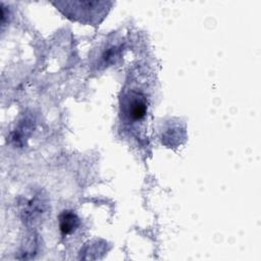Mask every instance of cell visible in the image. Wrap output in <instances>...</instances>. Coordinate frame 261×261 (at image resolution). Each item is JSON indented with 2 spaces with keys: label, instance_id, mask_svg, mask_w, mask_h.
<instances>
[{
  "label": "cell",
  "instance_id": "1",
  "mask_svg": "<svg viewBox=\"0 0 261 261\" xmlns=\"http://www.w3.org/2000/svg\"><path fill=\"white\" fill-rule=\"evenodd\" d=\"M124 112L132 121L142 120L147 112V102L145 98L138 93H132L130 97L125 101Z\"/></svg>",
  "mask_w": 261,
  "mask_h": 261
},
{
  "label": "cell",
  "instance_id": "2",
  "mask_svg": "<svg viewBox=\"0 0 261 261\" xmlns=\"http://www.w3.org/2000/svg\"><path fill=\"white\" fill-rule=\"evenodd\" d=\"M79 225V219L75 214L64 211L60 215V230L63 233H70L72 232Z\"/></svg>",
  "mask_w": 261,
  "mask_h": 261
}]
</instances>
